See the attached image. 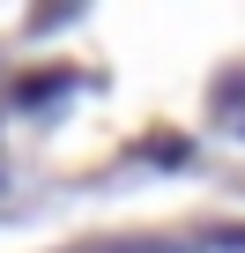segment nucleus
<instances>
[{
	"label": "nucleus",
	"instance_id": "1",
	"mask_svg": "<svg viewBox=\"0 0 245 253\" xmlns=\"http://www.w3.org/2000/svg\"><path fill=\"white\" fill-rule=\"evenodd\" d=\"M104 253H186V246H149V238H134V246H104Z\"/></svg>",
	"mask_w": 245,
	"mask_h": 253
}]
</instances>
